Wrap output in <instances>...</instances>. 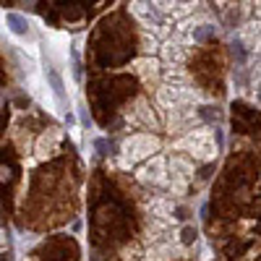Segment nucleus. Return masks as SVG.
I'll return each mask as SVG.
<instances>
[{
    "mask_svg": "<svg viewBox=\"0 0 261 261\" xmlns=\"http://www.w3.org/2000/svg\"><path fill=\"white\" fill-rule=\"evenodd\" d=\"M5 24H8V31L13 34V37H29V31H31L29 18L16 13V10H8L5 13Z\"/></svg>",
    "mask_w": 261,
    "mask_h": 261,
    "instance_id": "6",
    "label": "nucleus"
},
{
    "mask_svg": "<svg viewBox=\"0 0 261 261\" xmlns=\"http://www.w3.org/2000/svg\"><path fill=\"white\" fill-rule=\"evenodd\" d=\"M194 241H196V228H194V225H186V228L180 230V243H183V246H191Z\"/></svg>",
    "mask_w": 261,
    "mask_h": 261,
    "instance_id": "10",
    "label": "nucleus"
},
{
    "mask_svg": "<svg viewBox=\"0 0 261 261\" xmlns=\"http://www.w3.org/2000/svg\"><path fill=\"white\" fill-rule=\"evenodd\" d=\"M238 37L251 52H261V21H251L238 29Z\"/></svg>",
    "mask_w": 261,
    "mask_h": 261,
    "instance_id": "5",
    "label": "nucleus"
},
{
    "mask_svg": "<svg viewBox=\"0 0 261 261\" xmlns=\"http://www.w3.org/2000/svg\"><path fill=\"white\" fill-rule=\"evenodd\" d=\"M58 139H60V133H58V131H50V133H44L42 139L37 141V152H39V160H44V157L55 154V146H58Z\"/></svg>",
    "mask_w": 261,
    "mask_h": 261,
    "instance_id": "9",
    "label": "nucleus"
},
{
    "mask_svg": "<svg viewBox=\"0 0 261 261\" xmlns=\"http://www.w3.org/2000/svg\"><path fill=\"white\" fill-rule=\"evenodd\" d=\"M175 149H183L191 157H196V160H212V157L217 154L212 128H194V131H188L183 139L175 144Z\"/></svg>",
    "mask_w": 261,
    "mask_h": 261,
    "instance_id": "1",
    "label": "nucleus"
},
{
    "mask_svg": "<svg viewBox=\"0 0 261 261\" xmlns=\"http://www.w3.org/2000/svg\"><path fill=\"white\" fill-rule=\"evenodd\" d=\"M136 178L141 180V183H152V186H167V178H170V167H167V160L165 157H152L149 162H146Z\"/></svg>",
    "mask_w": 261,
    "mask_h": 261,
    "instance_id": "3",
    "label": "nucleus"
},
{
    "mask_svg": "<svg viewBox=\"0 0 261 261\" xmlns=\"http://www.w3.org/2000/svg\"><path fill=\"white\" fill-rule=\"evenodd\" d=\"M256 102H259V105H261V81L256 84Z\"/></svg>",
    "mask_w": 261,
    "mask_h": 261,
    "instance_id": "13",
    "label": "nucleus"
},
{
    "mask_svg": "<svg viewBox=\"0 0 261 261\" xmlns=\"http://www.w3.org/2000/svg\"><path fill=\"white\" fill-rule=\"evenodd\" d=\"M94 146H97V149H99L102 154H107V149H110V144H107L105 139H97V141H94Z\"/></svg>",
    "mask_w": 261,
    "mask_h": 261,
    "instance_id": "12",
    "label": "nucleus"
},
{
    "mask_svg": "<svg viewBox=\"0 0 261 261\" xmlns=\"http://www.w3.org/2000/svg\"><path fill=\"white\" fill-rule=\"evenodd\" d=\"M157 149H160V139L152 136V133H131L128 139L120 144L123 160L131 162V165L144 160V157H149V154H154Z\"/></svg>",
    "mask_w": 261,
    "mask_h": 261,
    "instance_id": "2",
    "label": "nucleus"
},
{
    "mask_svg": "<svg viewBox=\"0 0 261 261\" xmlns=\"http://www.w3.org/2000/svg\"><path fill=\"white\" fill-rule=\"evenodd\" d=\"M44 81H47V86H50V92H52L55 99H58V102H65V81H63V76L55 71V68H47V73H44Z\"/></svg>",
    "mask_w": 261,
    "mask_h": 261,
    "instance_id": "7",
    "label": "nucleus"
},
{
    "mask_svg": "<svg viewBox=\"0 0 261 261\" xmlns=\"http://www.w3.org/2000/svg\"><path fill=\"white\" fill-rule=\"evenodd\" d=\"M162 55H165L167 63H173V68H178V63H183V58H186V47L170 39V42L162 44Z\"/></svg>",
    "mask_w": 261,
    "mask_h": 261,
    "instance_id": "8",
    "label": "nucleus"
},
{
    "mask_svg": "<svg viewBox=\"0 0 261 261\" xmlns=\"http://www.w3.org/2000/svg\"><path fill=\"white\" fill-rule=\"evenodd\" d=\"M131 71L139 76L144 84H152V81L160 78V60L152 58V55H146V58H139V60L131 63Z\"/></svg>",
    "mask_w": 261,
    "mask_h": 261,
    "instance_id": "4",
    "label": "nucleus"
},
{
    "mask_svg": "<svg viewBox=\"0 0 261 261\" xmlns=\"http://www.w3.org/2000/svg\"><path fill=\"white\" fill-rule=\"evenodd\" d=\"M136 254H139V248L131 246V248H126V251H123V259H126V261H139V256H136Z\"/></svg>",
    "mask_w": 261,
    "mask_h": 261,
    "instance_id": "11",
    "label": "nucleus"
}]
</instances>
